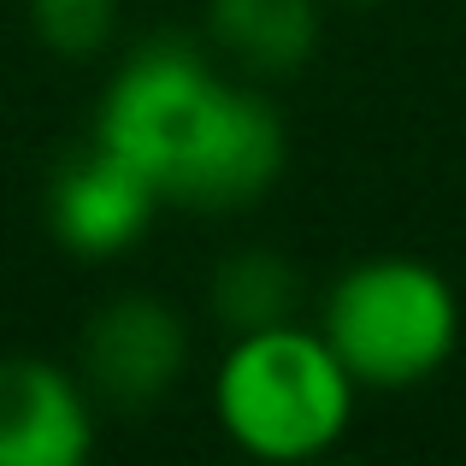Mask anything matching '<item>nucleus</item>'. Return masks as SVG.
Listing matches in <instances>:
<instances>
[{"instance_id": "f257e3e1", "label": "nucleus", "mask_w": 466, "mask_h": 466, "mask_svg": "<svg viewBox=\"0 0 466 466\" xmlns=\"http://www.w3.org/2000/svg\"><path fill=\"white\" fill-rule=\"evenodd\" d=\"M95 142L154 183L159 207L242 213L284 177V113L248 77L183 35H154L113 66L95 106Z\"/></svg>"}, {"instance_id": "7ed1b4c3", "label": "nucleus", "mask_w": 466, "mask_h": 466, "mask_svg": "<svg viewBox=\"0 0 466 466\" xmlns=\"http://www.w3.org/2000/svg\"><path fill=\"white\" fill-rule=\"evenodd\" d=\"M319 337L360 390H413L443 372L461 342L455 284L413 254L354 260L325 289Z\"/></svg>"}, {"instance_id": "6e6552de", "label": "nucleus", "mask_w": 466, "mask_h": 466, "mask_svg": "<svg viewBox=\"0 0 466 466\" xmlns=\"http://www.w3.org/2000/svg\"><path fill=\"white\" fill-rule=\"evenodd\" d=\"M207 313L242 337V330H266V325H289L301 313V272L296 260H284L278 248H230L213 266L207 284Z\"/></svg>"}, {"instance_id": "0eeeda50", "label": "nucleus", "mask_w": 466, "mask_h": 466, "mask_svg": "<svg viewBox=\"0 0 466 466\" xmlns=\"http://www.w3.org/2000/svg\"><path fill=\"white\" fill-rule=\"evenodd\" d=\"M207 35L242 77H289L319 47V0H207Z\"/></svg>"}, {"instance_id": "39448f33", "label": "nucleus", "mask_w": 466, "mask_h": 466, "mask_svg": "<svg viewBox=\"0 0 466 466\" xmlns=\"http://www.w3.org/2000/svg\"><path fill=\"white\" fill-rule=\"evenodd\" d=\"M47 237L77 260H118L148 237L159 195L130 159H118L106 142H83L47 177Z\"/></svg>"}, {"instance_id": "1a4fd4ad", "label": "nucleus", "mask_w": 466, "mask_h": 466, "mask_svg": "<svg viewBox=\"0 0 466 466\" xmlns=\"http://www.w3.org/2000/svg\"><path fill=\"white\" fill-rule=\"evenodd\" d=\"M30 30L59 59H95L118 30V0H30Z\"/></svg>"}, {"instance_id": "423d86ee", "label": "nucleus", "mask_w": 466, "mask_h": 466, "mask_svg": "<svg viewBox=\"0 0 466 466\" xmlns=\"http://www.w3.org/2000/svg\"><path fill=\"white\" fill-rule=\"evenodd\" d=\"M101 408L77 366L47 354H0V466H83Z\"/></svg>"}, {"instance_id": "20e7f679", "label": "nucleus", "mask_w": 466, "mask_h": 466, "mask_svg": "<svg viewBox=\"0 0 466 466\" xmlns=\"http://www.w3.org/2000/svg\"><path fill=\"white\" fill-rule=\"evenodd\" d=\"M189 319L171 308L166 296L148 289H125V296L101 301L83 325L77 342V378L89 384L95 408L113 413H142L159 408L189 372Z\"/></svg>"}, {"instance_id": "f03ea898", "label": "nucleus", "mask_w": 466, "mask_h": 466, "mask_svg": "<svg viewBox=\"0 0 466 466\" xmlns=\"http://www.w3.org/2000/svg\"><path fill=\"white\" fill-rule=\"evenodd\" d=\"M354 378L319 330L266 325L230 337L213 372V420L242 455L296 466L342 443L354 420Z\"/></svg>"}]
</instances>
